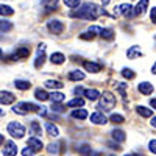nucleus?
Returning <instances> with one entry per match:
<instances>
[{
  "mask_svg": "<svg viewBox=\"0 0 156 156\" xmlns=\"http://www.w3.org/2000/svg\"><path fill=\"white\" fill-rule=\"evenodd\" d=\"M103 12H105L103 8L95 3H84V5H81V8L78 11H73L70 16L78 17V19H86V20H97Z\"/></svg>",
  "mask_w": 156,
  "mask_h": 156,
  "instance_id": "1",
  "label": "nucleus"
},
{
  "mask_svg": "<svg viewBox=\"0 0 156 156\" xmlns=\"http://www.w3.org/2000/svg\"><path fill=\"white\" fill-rule=\"evenodd\" d=\"M114 106H115V97L111 92L100 94V108L103 111H111Z\"/></svg>",
  "mask_w": 156,
  "mask_h": 156,
  "instance_id": "2",
  "label": "nucleus"
},
{
  "mask_svg": "<svg viewBox=\"0 0 156 156\" xmlns=\"http://www.w3.org/2000/svg\"><path fill=\"white\" fill-rule=\"evenodd\" d=\"M39 106L33 105V103H27V101H20L17 103V105L12 108V111H14L16 114H20V115H25V114H28L31 111H37Z\"/></svg>",
  "mask_w": 156,
  "mask_h": 156,
  "instance_id": "3",
  "label": "nucleus"
},
{
  "mask_svg": "<svg viewBox=\"0 0 156 156\" xmlns=\"http://www.w3.org/2000/svg\"><path fill=\"white\" fill-rule=\"evenodd\" d=\"M8 133H9L12 137L20 139V137H23V134H25V128H23L19 122H11V123L8 125Z\"/></svg>",
  "mask_w": 156,
  "mask_h": 156,
  "instance_id": "4",
  "label": "nucleus"
},
{
  "mask_svg": "<svg viewBox=\"0 0 156 156\" xmlns=\"http://www.w3.org/2000/svg\"><path fill=\"white\" fill-rule=\"evenodd\" d=\"M45 48H47L45 44H39V47H37V56H36V61H34V67H36V69H41V67L44 66V61H45Z\"/></svg>",
  "mask_w": 156,
  "mask_h": 156,
  "instance_id": "5",
  "label": "nucleus"
},
{
  "mask_svg": "<svg viewBox=\"0 0 156 156\" xmlns=\"http://www.w3.org/2000/svg\"><path fill=\"white\" fill-rule=\"evenodd\" d=\"M47 28L50 33H53V34H61L64 31V23L61 20H50L47 23Z\"/></svg>",
  "mask_w": 156,
  "mask_h": 156,
  "instance_id": "6",
  "label": "nucleus"
},
{
  "mask_svg": "<svg viewBox=\"0 0 156 156\" xmlns=\"http://www.w3.org/2000/svg\"><path fill=\"white\" fill-rule=\"evenodd\" d=\"M30 56V48L28 47H19L16 50V53H12L9 56V59H23V58H28Z\"/></svg>",
  "mask_w": 156,
  "mask_h": 156,
  "instance_id": "7",
  "label": "nucleus"
},
{
  "mask_svg": "<svg viewBox=\"0 0 156 156\" xmlns=\"http://www.w3.org/2000/svg\"><path fill=\"white\" fill-rule=\"evenodd\" d=\"M14 100H16V97L11 92H8V90H0V103L2 105H11Z\"/></svg>",
  "mask_w": 156,
  "mask_h": 156,
  "instance_id": "8",
  "label": "nucleus"
},
{
  "mask_svg": "<svg viewBox=\"0 0 156 156\" xmlns=\"http://www.w3.org/2000/svg\"><path fill=\"white\" fill-rule=\"evenodd\" d=\"M90 122L95 123V125H105L108 120H106V117L103 115V112H94V114H90Z\"/></svg>",
  "mask_w": 156,
  "mask_h": 156,
  "instance_id": "9",
  "label": "nucleus"
},
{
  "mask_svg": "<svg viewBox=\"0 0 156 156\" xmlns=\"http://www.w3.org/2000/svg\"><path fill=\"white\" fill-rule=\"evenodd\" d=\"M83 66H84V69H86L87 72H92V73H97V72L101 70V64H98V62H92V61H84V62H83Z\"/></svg>",
  "mask_w": 156,
  "mask_h": 156,
  "instance_id": "10",
  "label": "nucleus"
},
{
  "mask_svg": "<svg viewBox=\"0 0 156 156\" xmlns=\"http://www.w3.org/2000/svg\"><path fill=\"white\" fill-rule=\"evenodd\" d=\"M17 147L14 142H6V145L3 147V156H16Z\"/></svg>",
  "mask_w": 156,
  "mask_h": 156,
  "instance_id": "11",
  "label": "nucleus"
},
{
  "mask_svg": "<svg viewBox=\"0 0 156 156\" xmlns=\"http://www.w3.org/2000/svg\"><path fill=\"white\" fill-rule=\"evenodd\" d=\"M147 6H148V0H140V2L136 5V8H133V9H134V11H133V14H134V16L144 14V11L147 9Z\"/></svg>",
  "mask_w": 156,
  "mask_h": 156,
  "instance_id": "12",
  "label": "nucleus"
},
{
  "mask_svg": "<svg viewBox=\"0 0 156 156\" xmlns=\"http://www.w3.org/2000/svg\"><path fill=\"white\" fill-rule=\"evenodd\" d=\"M126 55H128V59H136L139 56H142V51L137 45H133V47H129L128 51H126Z\"/></svg>",
  "mask_w": 156,
  "mask_h": 156,
  "instance_id": "13",
  "label": "nucleus"
},
{
  "mask_svg": "<svg viewBox=\"0 0 156 156\" xmlns=\"http://www.w3.org/2000/svg\"><path fill=\"white\" fill-rule=\"evenodd\" d=\"M117 9H120V14L125 16V17H131V16H133V6L129 5V3H123V5H120Z\"/></svg>",
  "mask_w": 156,
  "mask_h": 156,
  "instance_id": "14",
  "label": "nucleus"
},
{
  "mask_svg": "<svg viewBox=\"0 0 156 156\" xmlns=\"http://www.w3.org/2000/svg\"><path fill=\"white\" fill-rule=\"evenodd\" d=\"M83 95H84L87 100L92 101V100H97V98L100 97V92H98L97 89H86V90H83Z\"/></svg>",
  "mask_w": 156,
  "mask_h": 156,
  "instance_id": "15",
  "label": "nucleus"
},
{
  "mask_svg": "<svg viewBox=\"0 0 156 156\" xmlns=\"http://www.w3.org/2000/svg\"><path fill=\"white\" fill-rule=\"evenodd\" d=\"M139 92H140V94H145V95L151 94V92H153V84H150L148 81L140 83V84H139Z\"/></svg>",
  "mask_w": 156,
  "mask_h": 156,
  "instance_id": "16",
  "label": "nucleus"
},
{
  "mask_svg": "<svg viewBox=\"0 0 156 156\" xmlns=\"http://www.w3.org/2000/svg\"><path fill=\"white\" fill-rule=\"evenodd\" d=\"M28 147L34 151V150H41L42 148V140L37 139V137H31L28 139Z\"/></svg>",
  "mask_w": 156,
  "mask_h": 156,
  "instance_id": "17",
  "label": "nucleus"
},
{
  "mask_svg": "<svg viewBox=\"0 0 156 156\" xmlns=\"http://www.w3.org/2000/svg\"><path fill=\"white\" fill-rule=\"evenodd\" d=\"M69 80H72V81H81V80H84V73L80 72V70H73V72L69 73Z\"/></svg>",
  "mask_w": 156,
  "mask_h": 156,
  "instance_id": "18",
  "label": "nucleus"
},
{
  "mask_svg": "<svg viewBox=\"0 0 156 156\" xmlns=\"http://www.w3.org/2000/svg\"><path fill=\"white\" fill-rule=\"evenodd\" d=\"M42 5L47 11H53L58 6V0H42Z\"/></svg>",
  "mask_w": 156,
  "mask_h": 156,
  "instance_id": "19",
  "label": "nucleus"
},
{
  "mask_svg": "<svg viewBox=\"0 0 156 156\" xmlns=\"http://www.w3.org/2000/svg\"><path fill=\"white\" fill-rule=\"evenodd\" d=\"M14 86H16L17 89H20V90H27V89L31 87V83H30V81H25V80H16Z\"/></svg>",
  "mask_w": 156,
  "mask_h": 156,
  "instance_id": "20",
  "label": "nucleus"
},
{
  "mask_svg": "<svg viewBox=\"0 0 156 156\" xmlns=\"http://www.w3.org/2000/svg\"><path fill=\"white\" fill-rule=\"evenodd\" d=\"M14 14V9L9 5H0V16H12Z\"/></svg>",
  "mask_w": 156,
  "mask_h": 156,
  "instance_id": "21",
  "label": "nucleus"
},
{
  "mask_svg": "<svg viewBox=\"0 0 156 156\" xmlns=\"http://www.w3.org/2000/svg\"><path fill=\"white\" fill-rule=\"evenodd\" d=\"M100 36L103 39H108V41H111V39H114V31L111 28H101L100 30Z\"/></svg>",
  "mask_w": 156,
  "mask_h": 156,
  "instance_id": "22",
  "label": "nucleus"
},
{
  "mask_svg": "<svg viewBox=\"0 0 156 156\" xmlns=\"http://www.w3.org/2000/svg\"><path fill=\"white\" fill-rule=\"evenodd\" d=\"M112 139L117 140V142H123L126 139V136H125V133L122 131V129H114L112 131Z\"/></svg>",
  "mask_w": 156,
  "mask_h": 156,
  "instance_id": "23",
  "label": "nucleus"
},
{
  "mask_svg": "<svg viewBox=\"0 0 156 156\" xmlns=\"http://www.w3.org/2000/svg\"><path fill=\"white\" fill-rule=\"evenodd\" d=\"M64 59H66V56L62 53H51V56H50V61L53 64H62Z\"/></svg>",
  "mask_w": 156,
  "mask_h": 156,
  "instance_id": "24",
  "label": "nucleus"
},
{
  "mask_svg": "<svg viewBox=\"0 0 156 156\" xmlns=\"http://www.w3.org/2000/svg\"><path fill=\"white\" fill-rule=\"evenodd\" d=\"M45 129H47V133L50 134V136H53V137H56V136H59V131H58V128L53 125V123H45Z\"/></svg>",
  "mask_w": 156,
  "mask_h": 156,
  "instance_id": "25",
  "label": "nucleus"
},
{
  "mask_svg": "<svg viewBox=\"0 0 156 156\" xmlns=\"http://www.w3.org/2000/svg\"><path fill=\"white\" fill-rule=\"evenodd\" d=\"M34 97H36L37 100H41V101L48 100V94L45 92L44 89H36V90H34Z\"/></svg>",
  "mask_w": 156,
  "mask_h": 156,
  "instance_id": "26",
  "label": "nucleus"
},
{
  "mask_svg": "<svg viewBox=\"0 0 156 156\" xmlns=\"http://www.w3.org/2000/svg\"><path fill=\"white\" fill-rule=\"evenodd\" d=\"M72 117H73V119L83 120V119H86V117H87V111H86V109H75V111L72 112Z\"/></svg>",
  "mask_w": 156,
  "mask_h": 156,
  "instance_id": "27",
  "label": "nucleus"
},
{
  "mask_svg": "<svg viewBox=\"0 0 156 156\" xmlns=\"http://www.w3.org/2000/svg\"><path fill=\"white\" fill-rule=\"evenodd\" d=\"M64 94H61V92H53V94H50L48 95V98H51V103H61L62 100H64Z\"/></svg>",
  "mask_w": 156,
  "mask_h": 156,
  "instance_id": "28",
  "label": "nucleus"
},
{
  "mask_svg": "<svg viewBox=\"0 0 156 156\" xmlns=\"http://www.w3.org/2000/svg\"><path fill=\"white\" fill-rule=\"evenodd\" d=\"M136 109H137V114L142 115V117H151V114H153V111L145 108V106H137Z\"/></svg>",
  "mask_w": 156,
  "mask_h": 156,
  "instance_id": "29",
  "label": "nucleus"
},
{
  "mask_svg": "<svg viewBox=\"0 0 156 156\" xmlns=\"http://www.w3.org/2000/svg\"><path fill=\"white\" fill-rule=\"evenodd\" d=\"M11 30H12V23L9 20H0V31L6 33V31H11Z\"/></svg>",
  "mask_w": 156,
  "mask_h": 156,
  "instance_id": "30",
  "label": "nucleus"
},
{
  "mask_svg": "<svg viewBox=\"0 0 156 156\" xmlns=\"http://www.w3.org/2000/svg\"><path fill=\"white\" fill-rule=\"evenodd\" d=\"M64 84L61 83V81H55V80H48L47 83H45V87H48V89H61Z\"/></svg>",
  "mask_w": 156,
  "mask_h": 156,
  "instance_id": "31",
  "label": "nucleus"
},
{
  "mask_svg": "<svg viewBox=\"0 0 156 156\" xmlns=\"http://www.w3.org/2000/svg\"><path fill=\"white\" fill-rule=\"evenodd\" d=\"M84 105V100L83 98H73V100H70L69 103H67V106L69 108H75V106H83Z\"/></svg>",
  "mask_w": 156,
  "mask_h": 156,
  "instance_id": "32",
  "label": "nucleus"
},
{
  "mask_svg": "<svg viewBox=\"0 0 156 156\" xmlns=\"http://www.w3.org/2000/svg\"><path fill=\"white\" fill-rule=\"evenodd\" d=\"M31 131L34 136H41V125H39V122H36V120L31 122Z\"/></svg>",
  "mask_w": 156,
  "mask_h": 156,
  "instance_id": "33",
  "label": "nucleus"
},
{
  "mask_svg": "<svg viewBox=\"0 0 156 156\" xmlns=\"http://www.w3.org/2000/svg\"><path fill=\"white\" fill-rule=\"evenodd\" d=\"M109 120H111L112 123H123V122H125L123 115H120V114H111Z\"/></svg>",
  "mask_w": 156,
  "mask_h": 156,
  "instance_id": "34",
  "label": "nucleus"
},
{
  "mask_svg": "<svg viewBox=\"0 0 156 156\" xmlns=\"http://www.w3.org/2000/svg\"><path fill=\"white\" fill-rule=\"evenodd\" d=\"M78 151H80L81 154H84V156H90V154H92V148H90L89 145H86V144L78 148Z\"/></svg>",
  "mask_w": 156,
  "mask_h": 156,
  "instance_id": "35",
  "label": "nucleus"
},
{
  "mask_svg": "<svg viewBox=\"0 0 156 156\" xmlns=\"http://www.w3.org/2000/svg\"><path fill=\"white\" fill-rule=\"evenodd\" d=\"M122 75H123L125 78H128V80H133V78L136 76V73H134L131 69H123V70H122Z\"/></svg>",
  "mask_w": 156,
  "mask_h": 156,
  "instance_id": "36",
  "label": "nucleus"
},
{
  "mask_svg": "<svg viewBox=\"0 0 156 156\" xmlns=\"http://www.w3.org/2000/svg\"><path fill=\"white\" fill-rule=\"evenodd\" d=\"M47 150H48V153H51V154H56V153L59 151V144H48Z\"/></svg>",
  "mask_w": 156,
  "mask_h": 156,
  "instance_id": "37",
  "label": "nucleus"
},
{
  "mask_svg": "<svg viewBox=\"0 0 156 156\" xmlns=\"http://www.w3.org/2000/svg\"><path fill=\"white\" fill-rule=\"evenodd\" d=\"M64 3H66V6H69V8H78L80 0H64Z\"/></svg>",
  "mask_w": 156,
  "mask_h": 156,
  "instance_id": "38",
  "label": "nucleus"
},
{
  "mask_svg": "<svg viewBox=\"0 0 156 156\" xmlns=\"http://www.w3.org/2000/svg\"><path fill=\"white\" fill-rule=\"evenodd\" d=\"M128 84H123V83H117V90L120 92V95L123 97V98H126V92H125V87H126Z\"/></svg>",
  "mask_w": 156,
  "mask_h": 156,
  "instance_id": "39",
  "label": "nucleus"
},
{
  "mask_svg": "<svg viewBox=\"0 0 156 156\" xmlns=\"http://www.w3.org/2000/svg\"><path fill=\"white\" fill-rule=\"evenodd\" d=\"M100 30H101L100 27H97V25H92V27L87 28V33H90V34L95 36V34H100Z\"/></svg>",
  "mask_w": 156,
  "mask_h": 156,
  "instance_id": "40",
  "label": "nucleus"
},
{
  "mask_svg": "<svg viewBox=\"0 0 156 156\" xmlns=\"http://www.w3.org/2000/svg\"><path fill=\"white\" fill-rule=\"evenodd\" d=\"M80 37H81V39H84V41H92V39H94V34H90V33H87V31H86V33H81V34H80Z\"/></svg>",
  "mask_w": 156,
  "mask_h": 156,
  "instance_id": "41",
  "label": "nucleus"
},
{
  "mask_svg": "<svg viewBox=\"0 0 156 156\" xmlns=\"http://www.w3.org/2000/svg\"><path fill=\"white\" fill-rule=\"evenodd\" d=\"M51 109H53V111H56V112H61V111H64V108L59 105V103H51Z\"/></svg>",
  "mask_w": 156,
  "mask_h": 156,
  "instance_id": "42",
  "label": "nucleus"
},
{
  "mask_svg": "<svg viewBox=\"0 0 156 156\" xmlns=\"http://www.w3.org/2000/svg\"><path fill=\"white\" fill-rule=\"evenodd\" d=\"M36 112H37L39 115H47V108H44V106H39Z\"/></svg>",
  "mask_w": 156,
  "mask_h": 156,
  "instance_id": "43",
  "label": "nucleus"
},
{
  "mask_svg": "<svg viewBox=\"0 0 156 156\" xmlns=\"http://www.w3.org/2000/svg\"><path fill=\"white\" fill-rule=\"evenodd\" d=\"M22 154L23 156H33V150L31 148H23L22 150Z\"/></svg>",
  "mask_w": 156,
  "mask_h": 156,
  "instance_id": "44",
  "label": "nucleus"
},
{
  "mask_svg": "<svg viewBox=\"0 0 156 156\" xmlns=\"http://www.w3.org/2000/svg\"><path fill=\"white\" fill-rule=\"evenodd\" d=\"M150 151H151L153 154L156 153V140H154V139H153V140L150 142Z\"/></svg>",
  "mask_w": 156,
  "mask_h": 156,
  "instance_id": "45",
  "label": "nucleus"
},
{
  "mask_svg": "<svg viewBox=\"0 0 156 156\" xmlns=\"http://www.w3.org/2000/svg\"><path fill=\"white\" fill-rule=\"evenodd\" d=\"M150 19H151V22H153V23L156 22V8H153V9H151V12H150Z\"/></svg>",
  "mask_w": 156,
  "mask_h": 156,
  "instance_id": "46",
  "label": "nucleus"
},
{
  "mask_svg": "<svg viewBox=\"0 0 156 156\" xmlns=\"http://www.w3.org/2000/svg\"><path fill=\"white\" fill-rule=\"evenodd\" d=\"M150 105H151V106H153V109H154V106H156V100H154V98H151V100H150Z\"/></svg>",
  "mask_w": 156,
  "mask_h": 156,
  "instance_id": "47",
  "label": "nucleus"
},
{
  "mask_svg": "<svg viewBox=\"0 0 156 156\" xmlns=\"http://www.w3.org/2000/svg\"><path fill=\"white\" fill-rule=\"evenodd\" d=\"M81 92H83L81 87H76V89H75V94H81Z\"/></svg>",
  "mask_w": 156,
  "mask_h": 156,
  "instance_id": "48",
  "label": "nucleus"
},
{
  "mask_svg": "<svg viewBox=\"0 0 156 156\" xmlns=\"http://www.w3.org/2000/svg\"><path fill=\"white\" fill-rule=\"evenodd\" d=\"M151 126H153V128L156 126V117H154V115H153V120H151Z\"/></svg>",
  "mask_w": 156,
  "mask_h": 156,
  "instance_id": "49",
  "label": "nucleus"
},
{
  "mask_svg": "<svg viewBox=\"0 0 156 156\" xmlns=\"http://www.w3.org/2000/svg\"><path fill=\"white\" fill-rule=\"evenodd\" d=\"M108 3H109V0H101V5H103V6H106Z\"/></svg>",
  "mask_w": 156,
  "mask_h": 156,
  "instance_id": "50",
  "label": "nucleus"
},
{
  "mask_svg": "<svg viewBox=\"0 0 156 156\" xmlns=\"http://www.w3.org/2000/svg\"><path fill=\"white\" fill-rule=\"evenodd\" d=\"M2 144H3V136L0 134V147H2Z\"/></svg>",
  "mask_w": 156,
  "mask_h": 156,
  "instance_id": "51",
  "label": "nucleus"
},
{
  "mask_svg": "<svg viewBox=\"0 0 156 156\" xmlns=\"http://www.w3.org/2000/svg\"><path fill=\"white\" fill-rule=\"evenodd\" d=\"M3 58V51H2V48H0V59Z\"/></svg>",
  "mask_w": 156,
  "mask_h": 156,
  "instance_id": "52",
  "label": "nucleus"
},
{
  "mask_svg": "<svg viewBox=\"0 0 156 156\" xmlns=\"http://www.w3.org/2000/svg\"><path fill=\"white\" fill-rule=\"evenodd\" d=\"M125 156H137V154H134V153H131V154H125Z\"/></svg>",
  "mask_w": 156,
  "mask_h": 156,
  "instance_id": "53",
  "label": "nucleus"
},
{
  "mask_svg": "<svg viewBox=\"0 0 156 156\" xmlns=\"http://www.w3.org/2000/svg\"><path fill=\"white\" fill-rule=\"evenodd\" d=\"M94 156H101V154H100V153H97V154H94Z\"/></svg>",
  "mask_w": 156,
  "mask_h": 156,
  "instance_id": "54",
  "label": "nucleus"
},
{
  "mask_svg": "<svg viewBox=\"0 0 156 156\" xmlns=\"http://www.w3.org/2000/svg\"><path fill=\"white\" fill-rule=\"evenodd\" d=\"M111 156H114V154H111Z\"/></svg>",
  "mask_w": 156,
  "mask_h": 156,
  "instance_id": "55",
  "label": "nucleus"
}]
</instances>
